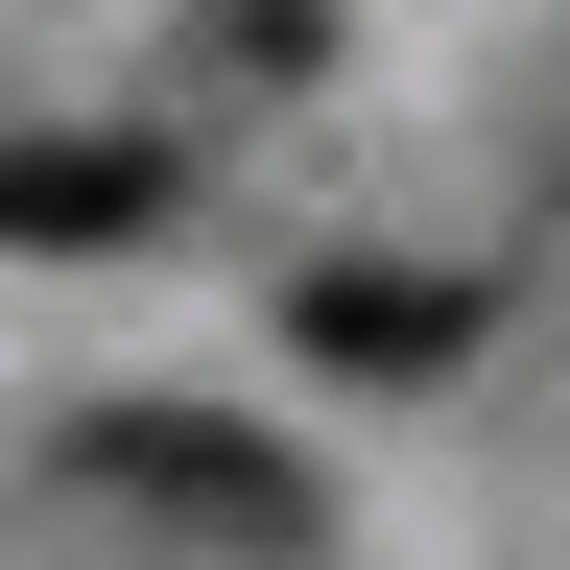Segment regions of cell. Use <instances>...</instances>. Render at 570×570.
<instances>
[{
	"label": "cell",
	"mask_w": 570,
	"mask_h": 570,
	"mask_svg": "<svg viewBox=\"0 0 570 570\" xmlns=\"http://www.w3.org/2000/svg\"><path fill=\"white\" fill-rule=\"evenodd\" d=\"M71 475L142 499V523H190V547H262V570L333 523V475L285 452V428H238V404H96V428H71Z\"/></svg>",
	"instance_id": "6da1fadb"
},
{
	"label": "cell",
	"mask_w": 570,
	"mask_h": 570,
	"mask_svg": "<svg viewBox=\"0 0 570 570\" xmlns=\"http://www.w3.org/2000/svg\"><path fill=\"white\" fill-rule=\"evenodd\" d=\"M167 142H119V119H0V262H119V238H167Z\"/></svg>",
	"instance_id": "7a4b0ae2"
},
{
	"label": "cell",
	"mask_w": 570,
	"mask_h": 570,
	"mask_svg": "<svg viewBox=\"0 0 570 570\" xmlns=\"http://www.w3.org/2000/svg\"><path fill=\"white\" fill-rule=\"evenodd\" d=\"M285 333H309L333 381H452V356H475V285H452V262H309Z\"/></svg>",
	"instance_id": "3957f363"
}]
</instances>
